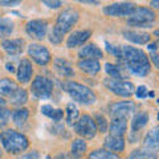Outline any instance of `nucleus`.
Wrapping results in <instances>:
<instances>
[{"mask_svg": "<svg viewBox=\"0 0 159 159\" xmlns=\"http://www.w3.org/2000/svg\"><path fill=\"white\" fill-rule=\"evenodd\" d=\"M147 48L150 49V51H151L152 53H154V52H155L157 49H158V48H157V44H150V45H147Z\"/></svg>", "mask_w": 159, "mask_h": 159, "instance_id": "45", "label": "nucleus"}, {"mask_svg": "<svg viewBox=\"0 0 159 159\" xmlns=\"http://www.w3.org/2000/svg\"><path fill=\"white\" fill-rule=\"evenodd\" d=\"M53 65H54V69L57 70V73H60L62 77H73L74 76L73 68L66 58L56 57L53 61Z\"/></svg>", "mask_w": 159, "mask_h": 159, "instance_id": "20", "label": "nucleus"}, {"mask_svg": "<svg viewBox=\"0 0 159 159\" xmlns=\"http://www.w3.org/2000/svg\"><path fill=\"white\" fill-rule=\"evenodd\" d=\"M88 159H121V158L117 154L107 151L105 148H99V150H94L89 154Z\"/></svg>", "mask_w": 159, "mask_h": 159, "instance_id": "29", "label": "nucleus"}, {"mask_svg": "<svg viewBox=\"0 0 159 159\" xmlns=\"http://www.w3.org/2000/svg\"><path fill=\"white\" fill-rule=\"evenodd\" d=\"M127 159H158V155L147 148H138L129 154Z\"/></svg>", "mask_w": 159, "mask_h": 159, "instance_id": "26", "label": "nucleus"}, {"mask_svg": "<svg viewBox=\"0 0 159 159\" xmlns=\"http://www.w3.org/2000/svg\"><path fill=\"white\" fill-rule=\"evenodd\" d=\"M92 36V31L90 29H81V31H74L70 33V36L66 40V47L69 49H74L78 47H84L89 37Z\"/></svg>", "mask_w": 159, "mask_h": 159, "instance_id": "13", "label": "nucleus"}, {"mask_svg": "<svg viewBox=\"0 0 159 159\" xmlns=\"http://www.w3.org/2000/svg\"><path fill=\"white\" fill-rule=\"evenodd\" d=\"M65 114H66V123L68 125H74V123L77 122V119L80 118V111L74 103H68Z\"/></svg>", "mask_w": 159, "mask_h": 159, "instance_id": "31", "label": "nucleus"}, {"mask_svg": "<svg viewBox=\"0 0 159 159\" xmlns=\"http://www.w3.org/2000/svg\"><path fill=\"white\" fill-rule=\"evenodd\" d=\"M155 12L151 8L147 7H137L133 9V12L130 13V16L127 17V24L131 27H141L145 28L155 20Z\"/></svg>", "mask_w": 159, "mask_h": 159, "instance_id": "5", "label": "nucleus"}, {"mask_svg": "<svg viewBox=\"0 0 159 159\" xmlns=\"http://www.w3.org/2000/svg\"><path fill=\"white\" fill-rule=\"evenodd\" d=\"M143 147L150 151H159V126L152 127L143 138Z\"/></svg>", "mask_w": 159, "mask_h": 159, "instance_id": "18", "label": "nucleus"}, {"mask_svg": "<svg viewBox=\"0 0 159 159\" xmlns=\"http://www.w3.org/2000/svg\"><path fill=\"white\" fill-rule=\"evenodd\" d=\"M43 4H45V6H47V7H49V8H54V9H56V8H60V7H61L64 3H62V2H56V0H54V2H49V0H44Z\"/></svg>", "mask_w": 159, "mask_h": 159, "instance_id": "41", "label": "nucleus"}, {"mask_svg": "<svg viewBox=\"0 0 159 159\" xmlns=\"http://www.w3.org/2000/svg\"><path fill=\"white\" fill-rule=\"evenodd\" d=\"M78 69L86 74L94 76L101 70V64L98 60H80L78 61Z\"/></svg>", "mask_w": 159, "mask_h": 159, "instance_id": "21", "label": "nucleus"}, {"mask_svg": "<svg viewBox=\"0 0 159 159\" xmlns=\"http://www.w3.org/2000/svg\"><path fill=\"white\" fill-rule=\"evenodd\" d=\"M29 117V110L25 107H19L17 110H15L12 114V121L15 125L17 126H23L27 122V119Z\"/></svg>", "mask_w": 159, "mask_h": 159, "instance_id": "27", "label": "nucleus"}, {"mask_svg": "<svg viewBox=\"0 0 159 159\" xmlns=\"http://www.w3.org/2000/svg\"><path fill=\"white\" fill-rule=\"evenodd\" d=\"M53 159H78L73 155L72 152H58L53 157Z\"/></svg>", "mask_w": 159, "mask_h": 159, "instance_id": "39", "label": "nucleus"}, {"mask_svg": "<svg viewBox=\"0 0 159 159\" xmlns=\"http://www.w3.org/2000/svg\"><path fill=\"white\" fill-rule=\"evenodd\" d=\"M134 8H135L134 3H127V2L113 3L110 6H106L103 8V13L111 17H125V16L129 17Z\"/></svg>", "mask_w": 159, "mask_h": 159, "instance_id": "11", "label": "nucleus"}, {"mask_svg": "<svg viewBox=\"0 0 159 159\" xmlns=\"http://www.w3.org/2000/svg\"><path fill=\"white\" fill-rule=\"evenodd\" d=\"M158 119H159V114H158Z\"/></svg>", "mask_w": 159, "mask_h": 159, "instance_id": "50", "label": "nucleus"}, {"mask_svg": "<svg viewBox=\"0 0 159 159\" xmlns=\"http://www.w3.org/2000/svg\"><path fill=\"white\" fill-rule=\"evenodd\" d=\"M7 70L8 72H13L15 70V68H13L12 64H7Z\"/></svg>", "mask_w": 159, "mask_h": 159, "instance_id": "46", "label": "nucleus"}, {"mask_svg": "<svg viewBox=\"0 0 159 159\" xmlns=\"http://www.w3.org/2000/svg\"><path fill=\"white\" fill-rule=\"evenodd\" d=\"M21 2L19 0H0V6L3 7H13V6H19Z\"/></svg>", "mask_w": 159, "mask_h": 159, "instance_id": "40", "label": "nucleus"}, {"mask_svg": "<svg viewBox=\"0 0 159 159\" xmlns=\"http://www.w3.org/2000/svg\"><path fill=\"white\" fill-rule=\"evenodd\" d=\"M13 32V23L11 19L0 17V37H7Z\"/></svg>", "mask_w": 159, "mask_h": 159, "instance_id": "32", "label": "nucleus"}, {"mask_svg": "<svg viewBox=\"0 0 159 159\" xmlns=\"http://www.w3.org/2000/svg\"><path fill=\"white\" fill-rule=\"evenodd\" d=\"M48 27L49 24L47 20H41V19H36V20H31L27 23L25 25V31L27 34L33 40H43L45 39L47 32H48Z\"/></svg>", "mask_w": 159, "mask_h": 159, "instance_id": "10", "label": "nucleus"}, {"mask_svg": "<svg viewBox=\"0 0 159 159\" xmlns=\"http://www.w3.org/2000/svg\"><path fill=\"white\" fill-rule=\"evenodd\" d=\"M31 92L36 98L47 99L52 96L53 82L45 76H37L31 84Z\"/></svg>", "mask_w": 159, "mask_h": 159, "instance_id": "7", "label": "nucleus"}, {"mask_svg": "<svg viewBox=\"0 0 159 159\" xmlns=\"http://www.w3.org/2000/svg\"><path fill=\"white\" fill-rule=\"evenodd\" d=\"M103 147H105V150L114 154L121 152L125 148V139H123V137H116L109 134L103 141Z\"/></svg>", "mask_w": 159, "mask_h": 159, "instance_id": "17", "label": "nucleus"}, {"mask_svg": "<svg viewBox=\"0 0 159 159\" xmlns=\"http://www.w3.org/2000/svg\"><path fill=\"white\" fill-rule=\"evenodd\" d=\"M0 143H2L4 150L12 154V155H19V154L24 152L29 147L28 138L24 134L16 130H12V129L0 134Z\"/></svg>", "mask_w": 159, "mask_h": 159, "instance_id": "3", "label": "nucleus"}, {"mask_svg": "<svg viewBox=\"0 0 159 159\" xmlns=\"http://www.w3.org/2000/svg\"><path fill=\"white\" fill-rule=\"evenodd\" d=\"M147 122H148V114L146 111H138L135 116L133 117V121H131L133 133L142 130V129L147 125Z\"/></svg>", "mask_w": 159, "mask_h": 159, "instance_id": "24", "label": "nucleus"}, {"mask_svg": "<svg viewBox=\"0 0 159 159\" xmlns=\"http://www.w3.org/2000/svg\"><path fill=\"white\" fill-rule=\"evenodd\" d=\"M94 122H96V126H97V130L99 129V131L105 133L107 130V122H106V118L101 116V114H97L96 118H94Z\"/></svg>", "mask_w": 159, "mask_h": 159, "instance_id": "34", "label": "nucleus"}, {"mask_svg": "<svg viewBox=\"0 0 159 159\" xmlns=\"http://www.w3.org/2000/svg\"><path fill=\"white\" fill-rule=\"evenodd\" d=\"M105 85L113 94L119 97H131L135 92V86L133 85V82L125 81V80L107 78L105 80Z\"/></svg>", "mask_w": 159, "mask_h": 159, "instance_id": "8", "label": "nucleus"}, {"mask_svg": "<svg viewBox=\"0 0 159 159\" xmlns=\"http://www.w3.org/2000/svg\"><path fill=\"white\" fill-rule=\"evenodd\" d=\"M0 157H2V151H0Z\"/></svg>", "mask_w": 159, "mask_h": 159, "instance_id": "49", "label": "nucleus"}, {"mask_svg": "<svg viewBox=\"0 0 159 159\" xmlns=\"http://www.w3.org/2000/svg\"><path fill=\"white\" fill-rule=\"evenodd\" d=\"M150 6L159 11V0H152V2H150Z\"/></svg>", "mask_w": 159, "mask_h": 159, "instance_id": "43", "label": "nucleus"}, {"mask_svg": "<svg viewBox=\"0 0 159 159\" xmlns=\"http://www.w3.org/2000/svg\"><path fill=\"white\" fill-rule=\"evenodd\" d=\"M134 94H135V97L137 98H146V97H152L154 94L148 92V89L145 86V85H141V86H138L135 89V92H134Z\"/></svg>", "mask_w": 159, "mask_h": 159, "instance_id": "36", "label": "nucleus"}, {"mask_svg": "<svg viewBox=\"0 0 159 159\" xmlns=\"http://www.w3.org/2000/svg\"><path fill=\"white\" fill-rule=\"evenodd\" d=\"M80 19V13L73 8H68L58 15V17L56 20V24L52 29L51 34H49V41L54 45L61 44L64 36L70 31V29L76 25Z\"/></svg>", "mask_w": 159, "mask_h": 159, "instance_id": "2", "label": "nucleus"}, {"mask_svg": "<svg viewBox=\"0 0 159 159\" xmlns=\"http://www.w3.org/2000/svg\"><path fill=\"white\" fill-rule=\"evenodd\" d=\"M78 56L81 60H99L103 57V53L96 44H86L78 52Z\"/></svg>", "mask_w": 159, "mask_h": 159, "instance_id": "16", "label": "nucleus"}, {"mask_svg": "<svg viewBox=\"0 0 159 159\" xmlns=\"http://www.w3.org/2000/svg\"><path fill=\"white\" fill-rule=\"evenodd\" d=\"M82 4H94V6H97L99 2H94V0H81Z\"/></svg>", "mask_w": 159, "mask_h": 159, "instance_id": "44", "label": "nucleus"}, {"mask_svg": "<svg viewBox=\"0 0 159 159\" xmlns=\"http://www.w3.org/2000/svg\"><path fill=\"white\" fill-rule=\"evenodd\" d=\"M105 70H106V73L109 74V76H110V78L123 80V74L121 72V69H119L117 65H114V64H110V62L105 64Z\"/></svg>", "mask_w": 159, "mask_h": 159, "instance_id": "33", "label": "nucleus"}, {"mask_svg": "<svg viewBox=\"0 0 159 159\" xmlns=\"http://www.w3.org/2000/svg\"><path fill=\"white\" fill-rule=\"evenodd\" d=\"M127 130V119L125 118H113L109 126L110 135L116 137H123V134Z\"/></svg>", "mask_w": 159, "mask_h": 159, "instance_id": "22", "label": "nucleus"}, {"mask_svg": "<svg viewBox=\"0 0 159 159\" xmlns=\"http://www.w3.org/2000/svg\"><path fill=\"white\" fill-rule=\"evenodd\" d=\"M9 118H11V111L6 109L4 106L0 107V129L4 127L8 123Z\"/></svg>", "mask_w": 159, "mask_h": 159, "instance_id": "35", "label": "nucleus"}, {"mask_svg": "<svg viewBox=\"0 0 159 159\" xmlns=\"http://www.w3.org/2000/svg\"><path fill=\"white\" fill-rule=\"evenodd\" d=\"M25 41L23 39H6L2 43V48L9 56H19L24 51Z\"/></svg>", "mask_w": 159, "mask_h": 159, "instance_id": "14", "label": "nucleus"}, {"mask_svg": "<svg viewBox=\"0 0 159 159\" xmlns=\"http://www.w3.org/2000/svg\"><path fill=\"white\" fill-rule=\"evenodd\" d=\"M4 105H6V101H4V99H3L2 97H0V107L4 106Z\"/></svg>", "mask_w": 159, "mask_h": 159, "instance_id": "47", "label": "nucleus"}, {"mask_svg": "<svg viewBox=\"0 0 159 159\" xmlns=\"http://www.w3.org/2000/svg\"><path fill=\"white\" fill-rule=\"evenodd\" d=\"M17 159H41V155H40V152L36 151V150H32L27 154H23V155H20Z\"/></svg>", "mask_w": 159, "mask_h": 159, "instance_id": "38", "label": "nucleus"}, {"mask_svg": "<svg viewBox=\"0 0 159 159\" xmlns=\"http://www.w3.org/2000/svg\"><path fill=\"white\" fill-rule=\"evenodd\" d=\"M74 127V133L78 134L80 137H82L84 139H92L96 137L97 134V126H96V122L94 119L85 114V116H81L77 122L73 125Z\"/></svg>", "mask_w": 159, "mask_h": 159, "instance_id": "6", "label": "nucleus"}, {"mask_svg": "<svg viewBox=\"0 0 159 159\" xmlns=\"http://www.w3.org/2000/svg\"><path fill=\"white\" fill-rule=\"evenodd\" d=\"M150 58H151V61H152L154 65H155V66L159 69V54L154 52V53L150 54Z\"/></svg>", "mask_w": 159, "mask_h": 159, "instance_id": "42", "label": "nucleus"}, {"mask_svg": "<svg viewBox=\"0 0 159 159\" xmlns=\"http://www.w3.org/2000/svg\"><path fill=\"white\" fill-rule=\"evenodd\" d=\"M154 34H155L157 37H159V29H157V31H154Z\"/></svg>", "mask_w": 159, "mask_h": 159, "instance_id": "48", "label": "nucleus"}, {"mask_svg": "<svg viewBox=\"0 0 159 159\" xmlns=\"http://www.w3.org/2000/svg\"><path fill=\"white\" fill-rule=\"evenodd\" d=\"M28 54L37 65L41 66L48 65L52 60L49 49L45 45H43V44H37V43H32L28 45Z\"/></svg>", "mask_w": 159, "mask_h": 159, "instance_id": "9", "label": "nucleus"}, {"mask_svg": "<svg viewBox=\"0 0 159 159\" xmlns=\"http://www.w3.org/2000/svg\"><path fill=\"white\" fill-rule=\"evenodd\" d=\"M64 90H65L72 99H74V102L82 103V105H92L96 102V94L93 93L92 89H89L88 86L82 85V84L74 82V81H66L64 82Z\"/></svg>", "mask_w": 159, "mask_h": 159, "instance_id": "4", "label": "nucleus"}, {"mask_svg": "<svg viewBox=\"0 0 159 159\" xmlns=\"http://www.w3.org/2000/svg\"><path fill=\"white\" fill-rule=\"evenodd\" d=\"M135 103L131 101H121V102H114L109 106V114L113 118H125L127 119L129 116L135 111Z\"/></svg>", "mask_w": 159, "mask_h": 159, "instance_id": "12", "label": "nucleus"}, {"mask_svg": "<svg viewBox=\"0 0 159 159\" xmlns=\"http://www.w3.org/2000/svg\"><path fill=\"white\" fill-rule=\"evenodd\" d=\"M105 47H106V51L109 53H111L113 56H116V57H121V47H116V45H113V44H110L109 41H105Z\"/></svg>", "mask_w": 159, "mask_h": 159, "instance_id": "37", "label": "nucleus"}, {"mask_svg": "<svg viewBox=\"0 0 159 159\" xmlns=\"http://www.w3.org/2000/svg\"><path fill=\"white\" fill-rule=\"evenodd\" d=\"M17 84L11 78H3L0 80V96L11 98L15 93L17 92Z\"/></svg>", "mask_w": 159, "mask_h": 159, "instance_id": "23", "label": "nucleus"}, {"mask_svg": "<svg viewBox=\"0 0 159 159\" xmlns=\"http://www.w3.org/2000/svg\"><path fill=\"white\" fill-rule=\"evenodd\" d=\"M11 99V103L15 106H23L24 103H27L28 101V93L25 89H17V92L13 94V96L9 98Z\"/></svg>", "mask_w": 159, "mask_h": 159, "instance_id": "30", "label": "nucleus"}, {"mask_svg": "<svg viewBox=\"0 0 159 159\" xmlns=\"http://www.w3.org/2000/svg\"><path fill=\"white\" fill-rule=\"evenodd\" d=\"M86 151V143H85V139H74L72 142V146H70V152L73 154L76 158L78 157H82Z\"/></svg>", "mask_w": 159, "mask_h": 159, "instance_id": "28", "label": "nucleus"}, {"mask_svg": "<svg viewBox=\"0 0 159 159\" xmlns=\"http://www.w3.org/2000/svg\"><path fill=\"white\" fill-rule=\"evenodd\" d=\"M33 74V68H32V62L28 58H23L20 61L19 66H17V80L21 84H27L29 82V80L32 78Z\"/></svg>", "mask_w": 159, "mask_h": 159, "instance_id": "15", "label": "nucleus"}, {"mask_svg": "<svg viewBox=\"0 0 159 159\" xmlns=\"http://www.w3.org/2000/svg\"><path fill=\"white\" fill-rule=\"evenodd\" d=\"M121 61H123L127 70L134 76L145 77L150 73V61L147 54L139 48H134L131 45L121 47Z\"/></svg>", "mask_w": 159, "mask_h": 159, "instance_id": "1", "label": "nucleus"}, {"mask_svg": "<svg viewBox=\"0 0 159 159\" xmlns=\"http://www.w3.org/2000/svg\"><path fill=\"white\" fill-rule=\"evenodd\" d=\"M123 37L127 41L133 44H138V45H143V44L150 43V34L146 32H139V31H123Z\"/></svg>", "mask_w": 159, "mask_h": 159, "instance_id": "19", "label": "nucleus"}, {"mask_svg": "<svg viewBox=\"0 0 159 159\" xmlns=\"http://www.w3.org/2000/svg\"><path fill=\"white\" fill-rule=\"evenodd\" d=\"M41 113L45 117L51 118L53 122H60L64 118V110L61 109H54L52 105H43L41 106Z\"/></svg>", "mask_w": 159, "mask_h": 159, "instance_id": "25", "label": "nucleus"}]
</instances>
